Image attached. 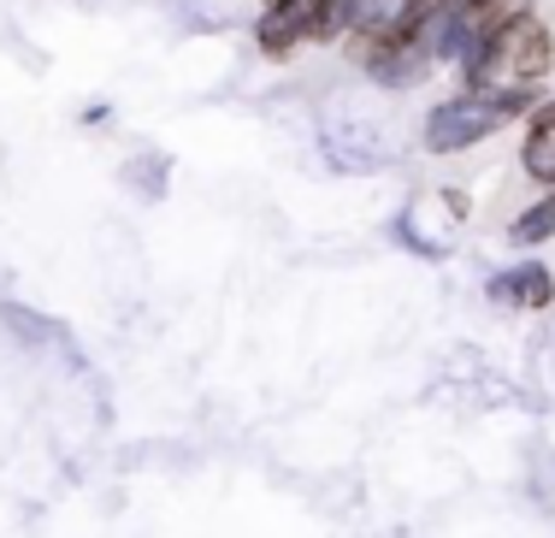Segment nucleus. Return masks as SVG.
Wrapping results in <instances>:
<instances>
[{"label":"nucleus","instance_id":"9b49d317","mask_svg":"<svg viewBox=\"0 0 555 538\" xmlns=\"http://www.w3.org/2000/svg\"><path fill=\"white\" fill-rule=\"evenodd\" d=\"M0 320H7V325H18V332H24V344H42V337H48V320H36V313H24V308H0Z\"/></svg>","mask_w":555,"mask_h":538},{"label":"nucleus","instance_id":"1a4fd4ad","mask_svg":"<svg viewBox=\"0 0 555 538\" xmlns=\"http://www.w3.org/2000/svg\"><path fill=\"white\" fill-rule=\"evenodd\" d=\"M390 231L402 238L408 255H426V260H443V255H449V243H438V238H426V231H420V202H408L402 214L390 219Z\"/></svg>","mask_w":555,"mask_h":538},{"label":"nucleus","instance_id":"6e6552de","mask_svg":"<svg viewBox=\"0 0 555 538\" xmlns=\"http://www.w3.org/2000/svg\"><path fill=\"white\" fill-rule=\"evenodd\" d=\"M514 255H538L544 243H555V190H538L526 207H514V219L502 226Z\"/></svg>","mask_w":555,"mask_h":538},{"label":"nucleus","instance_id":"423d86ee","mask_svg":"<svg viewBox=\"0 0 555 538\" xmlns=\"http://www.w3.org/2000/svg\"><path fill=\"white\" fill-rule=\"evenodd\" d=\"M514 166H520L526 183L538 190H555V89L526 113L520 125V142H514Z\"/></svg>","mask_w":555,"mask_h":538},{"label":"nucleus","instance_id":"f03ea898","mask_svg":"<svg viewBox=\"0 0 555 538\" xmlns=\"http://www.w3.org/2000/svg\"><path fill=\"white\" fill-rule=\"evenodd\" d=\"M502 130H514L508 113H502L485 89H461L455 84L449 95L426 101V113H420V125H414V142H420V154H431V161H461V154L485 149V142L502 137Z\"/></svg>","mask_w":555,"mask_h":538},{"label":"nucleus","instance_id":"39448f33","mask_svg":"<svg viewBox=\"0 0 555 538\" xmlns=\"http://www.w3.org/2000/svg\"><path fill=\"white\" fill-rule=\"evenodd\" d=\"M485 296L491 308H508V313H550L555 308V272L544 260H514V267H496L485 279Z\"/></svg>","mask_w":555,"mask_h":538},{"label":"nucleus","instance_id":"f257e3e1","mask_svg":"<svg viewBox=\"0 0 555 538\" xmlns=\"http://www.w3.org/2000/svg\"><path fill=\"white\" fill-rule=\"evenodd\" d=\"M555 77V30L538 7L514 12L508 24L479 48L467 65H455L461 89H514V95H544Z\"/></svg>","mask_w":555,"mask_h":538},{"label":"nucleus","instance_id":"0eeeda50","mask_svg":"<svg viewBox=\"0 0 555 538\" xmlns=\"http://www.w3.org/2000/svg\"><path fill=\"white\" fill-rule=\"evenodd\" d=\"M426 0H343V42H385L408 36Z\"/></svg>","mask_w":555,"mask_h":538},{"label":"nucleus","instance_id":"9d476101","mask_svg":"<svg viewBox=\"0 0 555 538\" xmlns=\"http://www.w3.org/2000/svg\"><path fill=\"white\" fill-rule=\"evenodd\" d=\"M125 183H130V190H142L149 202H160V195H166V161H130Z\"/></svg>","mask_w":555,"mask_h":538},{"label":"nucleus","instance_id":"f8f14e48","mask_svg":"<svg viewBox=\"0 0 555 538\" xmlns=\"http://www.w3.org/2000/svg\"><path fill=\"white\" fill-rule=\"evenodd\" d=\"M438 195H443V214H449V219H467V214H473V202H467V190H461V183H443Z\"/></svg>","mask_w":555,"mask_h":538},{"label":"nucleus","instance_id":"7ed1b4c3","mask_svg":"<svg viewBox=\"0 0 555 538\" xmlns=\"http://www.w3.org/2000/svg\"><path fill=\"white\" fill-rule=\"evenodd\" d=\"M248 42L260 60L284 65L308 48H337L343 42V0H260Z\"/></svg>","mask_w":555,"mask_h":538},{"label":"nucleus","instance_id":"20e7f679","mask_svg":"<svg viewBox=\"0 0 555 538\" xmlns=\"http://www.w3.org/2000/svg\"><path fill=\"white\" fill-rule=\"evenodd\" d=\"M337 54L349 60V72L378 95H420L431 77L443 72L438 60L420 48V36H385V42H337Z\"/></svg>","mask_w":555,"mask_h":538}]
</instances>
